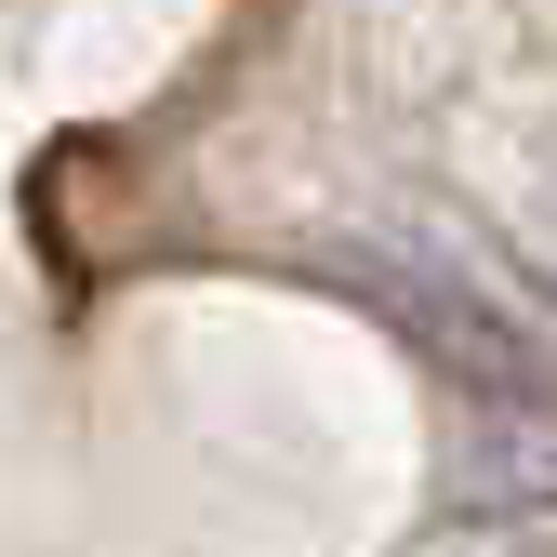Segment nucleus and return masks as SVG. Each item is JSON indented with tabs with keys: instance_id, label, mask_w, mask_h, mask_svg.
Listing matches in <instances>:
<instances>
[{
	"instance_id": "f03ea898",
	"label": "nucleus",
	"mask_w": 557,
	"mask_h": 557,
	"mask_svg": "<svg viewBox=\"0 0 557 557\" xmlns=\"http://www.w3.org/2000/svg\"><path fill=\"white\" fill-rule=\"evenodd\" d=\"M451 478H465L478 518H544V505H557V411H544V398H478Z\"/></svg>"
},
{
	"instance_id": "f257e3e1",
	"label": "nucleus",
	"mask_w": 557,
	"mask_h": 557,
	"mask_svg": "<svg viewBox=\"0 0 557 557\" xmlns=\"http://www.w3.org/2000/svg\"><path fill=\"white\" fill-rule=\"evenodd\" d=\"M359 293H385V319L425 345V359L465 385V398H544L557 385V345L518 319V306H492V293H465L451 265H359Z\"/></svg>"
}]
</instances>
